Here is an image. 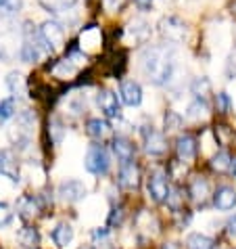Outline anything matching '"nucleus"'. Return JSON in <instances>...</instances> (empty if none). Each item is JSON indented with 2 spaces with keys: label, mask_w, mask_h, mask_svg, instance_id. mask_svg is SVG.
<instances>
[{
  "label": "nucleus",
  "mask_w": 236,
  "mask_h": 249,
  "mask_svg": "<svg viewBox=\"0 0 236 249\" xmlns=\"http://www.w3.org/2000/svg\"><path fill=\"white\" fill-rule=\"evenodd\" d=\"M140 67L155 86H165L176 73V53L168 46H149L140 57Z\"/></svg>",
  "instance_id": "1"
},
{
  "label": "nucleus",
  "mask_w": 236,
  "mask_h": 249,
  "mask_svg": "<svg viewBox=\"0 0 236 249\" xmlns=\"http://www.w3.org/2000/svg\"><path fill=\"white\" fill-rule=\"evenodd\" d=\"M159 36L169 44H182L188 36V25L176 15H165L159 21Z\"/></svg>",
  "instance_id": "2"
},
{
  "label": "nucleus",
  "mask_w": 236,
  "mask_h": 249,
  "mask_svg": "<svg viewBox=\"0 0 236 249\" xmlns=\"http://www.w3.org/2000/svg\"><path fill=\"white\" fill-rule=\"evenodd\" d=\"M40 36H42L48 54H54L57 51H61L65 44V25L57 21V19H51V21H44L40 27Z\"/></svg>",
  "instance_id": "3"
},
{
  "label": "nucleus",
  "mask_w": 236,
  "mask_h": 249,
  "mask_svg": "<svg viewBox=\"0 0 236 249\" xmlns=\"http://www.w3.org/2000/svg\"><path fill=\"white\" fill-rule=\"evenodd\" d=\"M84 165L90 174H96V176L107 174L109 168H111V157L107 153V149L102 147V144H92L86 153Z\"/></svg>",
  "instance_id": "4"
},
{
  "label": "nucleus",
  "mask_w": 236,
  "mask_h": 249,
  "mask_svg": "<svg viewBox=\"0 0 236 249\" xmlns=\"http://www.w3.org/2000/svg\"><path fill=\"white\" fill-rule=\"evenodd\" d=\"M147 191H149V197L152 199L155 203H163L169 195V180H168V174L163 170H155L152 174L149 176V182H147Z\"/></svg>",
  "instance_id": "5"
},
{
  "label": "nucleus",
  "mask_w": 236,
  "mask_h": 249,
  "mask_svg": "<svg viewBox=\"0 0 236 249\" xmlns=\"http://www.w3.org/2000/svg\"><path fill=\"white\" fill-rule=\"evenodd\" d=\"M142 138H144V151L152 157H159L168 151V141L161 132H157L152 126H144L142 128Z\"/></svg>",
  "instance_id": "6"
},
{
  "label": "nucleus",
  "mask_w": 236,
  "mask_h": 249,
  "mask_svg": "<svg viewBox=\"0 0 236 249\" xmlns=\"http://www.w3.org/2000/svg\"><path fill=\"white\" fill-rule=\"evenodd\" d=\"M57 195L61 201H65V203H78L88 195V189H86V184L80 180H63L57 189Z\"/></svg>",
  "instance_id": "7"
},
{
  "label": "nucleus",
  "mask_w": 236,
  "mask_h": 249,
  "mask_svg": "<svg viewBox=\"0 0 236 249\" xmlns=\"http://www.w3.org/2000/svg\"><path fill=\"white\" fill-rule=\"evenodd\" d=\"M117 184L126 191H136L138 189V184H140V170H138V165L134 163V159L121 163L119 176H117Z\"/></svg>",
  "instance_id": "8"
},
{
  "label": "nucleus",
  "mask_w": 236,
  "mask_h": 249,
  "mask_svg": "<svg viewBox=\"0 0 236 249\" xmlns=\"http://www.w3.org/2000/svg\"><path fill=\"white\" fill-rule=\"evenodd\" d=\"M42 210H44V201H42V197L40 195H36V197L25 195V197H21L17 201V212H19V216H21L23 220H34Z\"/></svg>",
  "instance_id": "9"
},
{
  "label": "nucleus",
  "mask_w": 236,
  "mask_h": 249,
  "mask_svg": "<svg viewBox=\"0 0 236 249\" xmlns=\"http://www.w3.org/2000/svg\"><path fill=\"white\" fill-rule=\"evenodd\" d=\"M119 99L123 105L128 107H138L142 103V88L134 80H123L119 86Z\"/></svg>",
  "instance_id": "10"
},
{
  "label": "nucleus",
  "mask_w": 236,
  "mask_h": 249,
  "mask_svg": "<svg viewBox=\"0 0 236 249\" xmlns=\"http://www.w3.org/2000/svg\"><path fill=\"white\" fill-rule=\"evenodd\" d=\"M96 103H99L101 111L107 117H119L121 115L119 99H117V94L113 90H99V94H96Z\"/></svg>",
  "instance_id": "11"
},
{
  "label": "nucleus",
  "mask_w": 236,
  "mask_h": 249,
  "mask_svg": "<svg viewBox=\"0 0 236 249\" xmlns=\"http://www.w3.org/2000/svg\"><path fill=\"white\" fill-rule=\"evenodd\" d=\"M0 174L6 176L13 182H19V168H17V157L11 149L0 151Z\"/></svg>",
  "instance_id": "12"
},
{
  "label": "nucleus",
  "mask_w": 236,
  "mask_h": 249,
  "mask_svg": "<svg viewBox=\"0 0 236 249\" xmlns=\"http://www.w3.org/2000/svg\"><path fill=\"white\" fill-rule=\"evenodd\" d=\"M213 205L218 207L219 212L234 210L236 207V191L232 186H219V189L213 193Z\"/></svg>",
  "instance_id": "13"
},
{
  "label": "nucleus",
  "mask_w": 236,
  "mask_h": 249,
  "mask_svg": "<svg viewBox=\"0 0 236 249\" xmlns=\"http://www.w3.org/2000/svg\"><path fill=\"white\" fill-rule=\"evenodd\" d=\"M176 155H178L180 161H190V159H194V155H197V138L190 136V134L178 136Z\"/></svg>",
  "instance_id": "14"
},
{
  "label": "nucleus",
  "mask_w": 236,
  "mask_h": 249,
  "mask_svg": "<svg viewBox=\"0 0 236 249\" xmlns=\"http://www.w3.org/2000/svg\"><path fill=\"white\" fill-rule=\"evenodd\" d=\"M128 36L134 40V42H147L149 36H151V23L144 21L140 17L132 19L130 25H128Z\"/></svg>",
  "instance_id": "15"
},
{
  "label": "nucleus",
  "mask_w": 236,
  "mask_h": 249,
  "mask_svg": "<svg viewBox=\"0 0 236 249\" xmlns=\"http://www.w3.org/2000/svg\"><path fill=\"white\" fill-rule=\"evenodd\" d=\"M86 134L90 138H94V141H102V138H107L111 134V124L107 120H101V117H92L86 124Z\"/></svg>",
  "instance_id": "16"
},
{
  "label": "nucleus",
  "mask_w": 236,
  "mask_h": 249,
  "mask_svg": "<svg viewBox=\"0 0 236 249\" xmlns=\"http://www.w3.org/2000/svg\"><path fill=\"white\" fill-rule=\"evenodd\" d=\"M113 153H115V157L119 159L121 163H126V161H132V159H134L136 149H134V144H132L128 138L117 136L113 141Z\"/></svg>",
  "instance_id": "17"
},
{
  "label": "nucleus",
  "mask_w": 236,
  "mask_h": 249,
  "mask_svg": "<svg viewBox=\"0 0 236 249\" xmlns=\"http://www.w3.org/2000/svg\"><path fill=\"white\" fill-rule=\"evenodd\" d=\"M207 115H209V103H207V99H199V96H194V101L186 107V117L199 122V120H205Z\"/></svg>",
  "instance_id": "18"
},
{
  "label": "nucleus",
  "mask_w": 236,
  "mask_h": 249,
  "mask_svg": "<svg viewBox=\"0 0 236 249\" xmlns=\"http://www.w3.org/2000/svg\"><path fill=\"white\" fill-rule=\"evenodd\" d=\"M188 193H190V197L197 203H205L207 197H209V184H207V180H203L201 176H194L192 180H190Z\"/></svg>",
  "instance_id": "19"
},
{
  "label": "nucleus",
  "mask_w": 236,
  "mask_h": 249,
  "mask_svg": "<svg viewBox=\"0 0 236 249\" xmlns=\"http://www.w3.org/2000/svg\"><path fill=\"white\" fill-rule=\"evenodd\" d=\"M71 239H73V228H71V224L61 222V224L54 226L52 241L57 243V247H67L69 243H71Z\"/></svg>",
  "instance_id": "20"
},
{
  "label": "nucleus",
  "mask_w": 236,
  "mask_h": 249,
  "mask_svg": "<svg viewBox=\"0 0 236 249\" xmlns=\"http://www.w3.org/2000/svg\"><path fill=\"white\" fill-rule=\"evenodd\" d=\"M17 241H19V243H21L23 247H27V249L38 247V243H40V232H38V228H36V226H23L21 231L17 232Z\"/></svg>",
  "instance_id": "21"
},
{
  "label": "nucleus",
  "mask_w": 236,
  "mask_h": 249,
  "mask_svg": "<svg viewBox=\"0 0 236 249\" xmlns=\"http://www.w3.org/2000/svg\"><path fill=\"white\" fill-rule=\"evenodd\" d=\"M40 6H42L44 11L48 13H54V15H59V13H65V11H71L75 4H78V0H38Z\"/></svg>",
  "instance_id": "22"
},
{
  "label": "nucleus",
  "mask_w": 236,
  "mask_h": 249,
  "mask_svg": "<svg viewBox=\"0 0 236 249\" xmlns=\"http://www.w3.org/2000/svg\"><path fill=\"white\" fill-rule=\"evenodd\" d=\"M6 88L15 94V96H21L25 94L27 90V84H25V78L19 71H11L9 75H6Z\"/></svg>",
  "instance_id": "23"
},
{
  "label": "nucleus",
  "mask_w": 236,
  "mask_h": 249,
  "mask_svg": "<svg viewBox=\"0 0 236 249\" xmlns=\"http://www.w3.org/2000/svg\"><path fill=\"white\" fill-rule=\"evenodd\" d=\"M209 165H211L213 172H218V174H224V172L232 170V159H230V155H228L226 151H219V153H215L211 157Z\"/></svg>",
  "instance_id": "24"
},
{
  "label": "nucleus",
  "mask_w": 236,
  "mask_h": 249,
  "mask_svg": "<svg viewBox=\"0 0 236 249\" xmlns=\"http://www.w3.org/2000/svg\"><path fill=\"white\" fill-rule=\"evenodd\" d=\"M23 9V0H0V17H15Z\"/></svg>",
  "instance_id": "25"
},
{
  "label": "nucleus",
  "mask_w": 236,
  "mask_h": 249,
  "mask_svg": "<svg viewBox=\"0 0 236 249\" xmlns=\"http://www.w3.org/2000/svg\"><path fill=\"white\" fill-rule=\"evenodd\" d=\"M186 249H213V239L207 234H190L186 239Z\"/></svg>",
  "instance_id": "26"
},
{
  "label": "nucleus",
  "mask_w": 236,
  "mask_h": 249,
  "mask_svg": "<svg viewBox=\"0 0 236 249\" xmlns=\"http://www.w3.org/2000/svg\"><path fill=\"white\" fill-rule=\"evenodd\" d=\"M190 92L199 99H207V94H211V82L207 78H194L190 82Z\"/></svg>",
  "instance_id": "27"
},
{
  "label": "nucleus",
  "mask_w": 236,
  "mask_h": 249,
  "mask_svg": "<svg viewBox=\"0 0 236 249\" xmlns=\"http://www.w3.org/2000/svg\"><path fill=\"white\" fill-rule=\"evenodd\" d=\"M48 136H51V141L54 144H61L65 138V126L61 124V120H57V117H52L51 122H48Z\"/></svg>",
  "instance_id": "28"
},
{
  "label": "nucleus",
  "mask_w": 236,
  "mask_h": 249,
  "mask_svg": "<svg viewBox=\"0 0 236 249\" xmlns=\"http://www.w3.org/2000/svg\"><path fill=\"white\" fill-rule=\"evenodd\" d=\"M15 115V99H2L0 101V124L11 120V117Z\"/></svg>",
  "instance_id": "29"
},
{
  "label": "nucleus",
  "mask_w": 236,
  "mask_h": 249,
  "mask_svg": "<svg viewBox=\"0 0 236 249\" xmlns=\"http://www.w3.org/2000/svg\"><path fill=\"white\" fill-rule=\"evenodd\" d=\"M182 126V117L173 111L165 113V132H176V130Z\"/></svg>",
  "instance_id": "30"
},
{
  "label": "nucleus",
  "mask_w": 236,
  "mask_h": 249,
  "mask_svg": "<svg viewBox=\"0 0 236 249\" xmlns=\"http://www.w3.org/2000/svg\"><path fill=\"white\" fill-rule=\"evenodd\" d=\"M215 109H218L219 113H228L230 111V96L226 92H218L215 94Z\"/></svg>",
  "instance_id": "31"
},
{
  "label": "nucleus",
  "mask_w": 236,
  "mask_h": 249,
  "mask_svg": "<svg viewBox=\"0 0 236 249\" xmlns=\"http://www.w3.org/2000/svg\"><path fill=\"white\" fill-rule=\"evenodd\" d=\"M123 4H126V0H102V6L107 13H119Z\"/></svg>",
  "instance_id": "32"
},
{
  "label": "nucleus",
  "mask_w": 236,
  "mask_h": 249,
  "mask_svg": "<svg viewBox=\"0 0 236 249\" xmlns=\"http://www.w3.org/2000/svg\"><path fill=\"white\" fill-rule=\"evenodd\" d=\"M13 222V212L6 205H0V228L9 226Z\"/></svg>",
  "instance_id": "33"
},
{
  "label": "nucleus",
  "mask_w": 236,
  "mask_h": 249,
  "mask_svg": "<svg viewBox=\"0 0 236 249\" xmlns=\"http://www.w3.org/2000/svg\"><path fill=\"white\" fill-rule=\"evenodd\" d=\"M121 220H123V212H121V210H113V213L109 216V226L121 224Z\"/></svg>",
  "instance_id": "34"
},
{
  "label": "nucleus",
  "mask_w": 236,
  "mask_h": 249,
  "mask_svg": "<svg viewBox=\"0 0 236 249\" xmlns=\"http://www.w3.org/2000/svg\"><path fill=\"white\" fill-rule=\"evenodd\" d=\"M136 2V6L138 9H140L142 13H149L151 9H152V2H155V0H134Z\"/></svg>",
  "instance_id": "35"
},
{
  "label": "nucleus",
  "mask_w": 236,
  "mask_h": 249,
  "mask_svg": "<svg viewBox=\"0 0 236 249\" xmlns=\"http://www.w3.org/2000/svg\"><path fill=\"white\" fill-rule=\"evenodd\" d=\"M94 241H105L109 237V228H96V231L92 232Z\"/></svg>",
  "instance_id": "36"
},
{
  "label": "nucleus",
  "mask_w": 236,
  "mask_h": 249,
  "mask_svg": "<svg viewBox=\"0 0 236 249\" xmlns=\"http://www.w3.org/2000/svg\"><path fill=\"white\" fill-rule=\"evenodd\" d=\"M228 232L234 234V237H236V213H234V216H232L230 220H228Z\"/></svg>",
  "instance_id": "37"
},
{
  "label": "nucleus",
  "mask_w": 236,
  "mask_h": 249,
  "mask_svg": "<svg viewBox=\"0 0 236 249\" xmlns=\"http://www.w3.org/2000/svg\"><path fill=\"white\" fill-rule=\"evenodd\" d=\"M161 249H176V247H173V243H169V245H163Z\"/></svg>",
  "instance_id": "38"
},
{
  "label": "nucleus",
  "mask_w": 236,
  "mask_h": 249,
  "mask_svg": "<svg viewBox=\"0 0 236 249\" xmlns=\"http://www.w3.org/2000/svg\"><path fill=\"white\" fill-rule=\"evenodd\" d=\"M232 172H234V176H236V161L232 163Z\"/></svg>",
  "instance_id": "39"
},
{
  "label": "nucleus",
  "mask_w": 236,
  "mask_h": 249,
  "mask_svg": "<svg viewBox=\"0 0 236 249\" xmlns=\"http://www.w3.org/2000/svg\"><path fill=\"white\" fill-rule=\"evenodd\" d=\"M84 249H92V247H84Z\"/></svg>",
  "instance_id": "40"
}]
</instances>
